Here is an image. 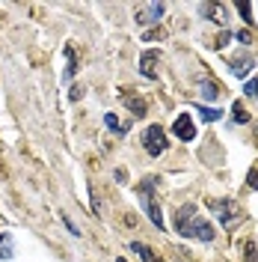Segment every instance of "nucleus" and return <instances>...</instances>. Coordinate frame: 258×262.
<instances>
[{"instance_id":"nucleus-1","label":"nucleus","mask_w":258,"mask_h":262,"mask_svg":"<svg viewBox=\"0 0 258 262\" xmlns=\"http://www.w3.org/2000/svg\"><path fill=\"white\" fill-rule=\"evenodd\" d=\"M175 229L181 232V235H193V238H199V242H214V227H211L205 217H199V212H196V206L190 203V206H181L175 214Z\"/></svg>"},{"instance_id":"nucleus-2","label":"nucleus","mask_w":258,"mask_h":262,"mask_svg":"<svg viewBox=\"0 0 258 262\" xmlns=\"http://www.w3.org/2000/svg\"><path fill=\"white\" fill-rule=\"evenodd\" d=\"M208 209L214 212V217H217V221H220L226 229H231L235 224H241V217H243L241 206H238L231 196H217V200L211 196V200H208Z\"/></svg>"},{"instance_id":"nucleus-3","label":"nucleus","mask_w":258,"mask_h":262,"mask_svg":"<svg viewBox=\"0 0 258 262\" xmlns=\"http://www.w3.org/2000/svg\"><path fill=\"white\" fill-rule=\"evenodd\" d=\"M151 185H154V179H148L145 185H140V196H143V209H145V214L151 217V224L158 229H166V221H163V214H161V209H158V203L151 200Z\"/></svg>"},{"instance_id":"nucleus-4","label":"nucleus","mask_w":258,"mask_h":262,"mask_svg":"<svg viewBox=\"0 0 258 262\" xmlns=\"http://www.w3.org/2000/svg\"><path fill=\"white\" fill-rule=\"evenodd\" d=\"M143 146L148 155H163V149H166V131L161 128V125H148L143 134Z\"/></svg>"},{"instance_id":"nucleus-5","label":"nucleus","mask_w":258,"mask_h":262,"mask_svg":"<svg viewBox=\"0 0 258 262\" xmlns=\"http://www.w3.org/2000/svg\"><path fill=\"white\" fill-rule=\"evenodd\" d=\"M166 12V3H148L143 9H137V24L140 27H148V24H158Z\"/></svg>"},{"instance_id":"nucleus-6","label":"nucleus","mask_w":258,"mask_h":262,"mask_svg":"<svg viewBox=\"0 0 258 262\" xmlns=\"http://www.w3.org/2000/svg\"><path fill=\"white\" fill-rule=\"evenodd\" d=\"M172 134L181 137V140H193L196 137V125H193V119H190V114H181L175 122H172Z\"/></svg>"},{"instance_id":"nucleus-7","label":"nucleus","mask_w":258,"mask_h":262,"mask_svg":"<svg viewBox=\"0 0 258 262\" xmlns=\"http://www.w3.org/2000/svg\"><path fill=\"white\" fill-rule=\"evenodd\" d=\"M163 54L158 48L154 51H145L143 57H140V72H143L145 78H151V81H154V78H158V69H154V66H158V60H161Z\"/></svg>"},{"instance_id":"nucleus-8","label":"nucleus","mask_w":258,"mask_h":262,"mask_svg":"<svg viewBox=\"0 0 258 262\" xmlns=\"http://www.w3.org/2000/svg\"><path fill=\"white\" fill-rule=\"evenodd\" d=\"M228 66H231V75H235V78H246V75L255 69V57H252V54H241V57H235Z\"/></svg>"},{"instance_id":"nucleus-9","label":"nucleus","mask_w":258,"mask_h":262,"mask_svg":"<svg viewBox=\"0 0 258 262\" xmlns=\"http://www.w3.org/2000/svg\"><path fill=\"white\" fill-rule=\"evenodd\" d=\"M119 101L128 107L134 116H143L145 114V98L137 96V93H131V90H122V96H119Z\"/></svg>"},{"instance_id":"nucleus-10","label":"nucleus","mask_w":258,"mask_h":262,"mask_svg":"<svg viewBox=\"0 0 258 262\" xmlns=\"http://www.w3.org/2000/svg\"><path fill=\"white\" fill-rule=\"evenodd\" d=\"M202 15L211 18L217 27H223V24H226V9H223L220 3H202Z\"/></svg>"},{"instance_id":"nucleus-11","label":"nucleus","mask_w":258,"mask_h":262,"mask_svg":"<svg viewBox=\"0 0 258 262\" xmlns=\"http://www.w3.org/2000/svg\"><path fill=\"white\" fill-rule=\"evenodd\" d=\"M15 256V242H12V235L9 232H0V262L12 259Z\"/></svg>"},{"instance_id":"nucleus-12","label":"nucleus","mask_w":258,"mask_h":262,"mask_svg":"<svg viewBox=\"0 0 258 262\" xmlns=\"http://www.w3.org/2000/svg\"><path fill=\"white\" fill-rule=\"evenodd\" d=\"M104 122H107V128L113 134H128V128H131V122H122L116 114H104Z\"/></svg>"},{"instance_id":"nucleus-13","label":"nucleus","mask_w":258,"mask_h":262,"mask_svg":"<svg viewBox=\"0 0 258 262\" xmlns=\"http://www.w3.org/2000/svg\"><path fill=\"white\" fill-rule=\"evenodd\" d=\"M131 250H134V253H140V256H143V262H161V256H158V253H154L148 245H143V242H134V245H131Z\"/></svg>"},{"instance_id":"nucleus-14","label":"nucleus","mask_w":258,"mask_h":262,"mask_svg":"<svg viewBox=\"0 0 258 262\" xmlns=\"http://www.w3.org/2000/svg\"><path fill=\"white\" fill-rule=\"evenodd\" d=\"M241 253H243V259L246 262H258V247H255V242L252 238H246V242H241Z\"/></svg>"},{"instance_id":"nucleus-15","label":"nucleus","mask_w":258,"mask_h":262,"mask_svg":"<svg viewBox=\"0 0 258 262\" xmlns=\"http://www.w3.org/2000/svg\"><path fill=\"white\" fill-rule=\"evenodd\" d=\"M231 119H235L238 125H246V122H249V111L243 107L241 101H235V104H231Z\"/></svg>"},{"instance_id":"nucleus-16","label":"nucleus","mask_w":258,"mask_h":262,"mask_svg":"<svg viewBox=\"0 0 258 262\" xmlns=\"http://www.w3.org/2000/svg\"><path fill=\"white\" fill-rule=\"evenodd\" d=\"M196 114L202 116L205 122H217V119L223 116V111H217V107H196Z\"/></svg>"},{"instance_id":"nucleus-17","label":"nucleus","mask_w":258,"mask_h":262,"mask_svg":"<svg viewBox=\"0 0 258 262\" xmlns=\"http://www.w3.org/2000/svg\"><path fill=\"white\" fill-rule=\"evenodd\" d=\"M65 60H68V69H65V83H68L71 78H74V72H78V69H74L78 60H74V51H71V48H65Z\"/></svg>"},{"instance_id":"nucleus-18","label":"nucleus","mask_w":258,"mask_h":262,"mask_svg":"<svg viewBox=\"0 0 258 262\" xmlns=\"http://www.w3.org/2000/svg\"><path fill=\"white\" fill-rule=\"evenodd\" d=\"M202 98H208V101H214V98H220V83H202Z\"/></svg>"},{"instance_id":"nucleus-19","label":"nucleus","mask_w":258,"mask_h":262,"mask_svg":"<svg viewBox=\"0 0 258 262\" xmlns=\"http://www.w3.org/2000/svg\"><path fill=\"white\" fill-rule=\"evenodd\" d=\"M246 188H249V191H258V164H252V170H249V176H246Z\"/></svg>"},{"instance_id":"nucleus-20","label":"nucleus","mask_w":258,"mask_h":262,"mask_svg":"<svg viewBox=\"0 0 258 262\" xmlns=\"http://www.w3.org/2000/svg\"><path fill=\"white\" fill-rule=\"evenodd\" d=\"M238 12L243 15L246 24H255V21H252V3H238Z\"/></svg>"},{"instance_id":"nucleus-21","label":"nucleus","mask_w":258,"mask_h":262,"mask_svg":"<svg viewBox=\"0 0 258 262\" xmlns=\"http://www.w3.org/2000/svg\"><path fill=\"white\" fill-rule=\"evenodd\" d=\"M158 39H166V30H148L143 36V42H158Z\"/></svg>"},{"instance_id":"nucleus-22","label":"nucleus","mask_w":258,"mask_h":262,"mask_svg":"<svg viewBox=\"0 0 258 262\" xmlns=\"http://www.w3.org/2000/svg\"><path fill=\"white\" fill-rule=\"evenodd\" d=\"M243 93H246V96H252V98H258V78L246 83V86H243Z\"/></svg>"},{"instance_id":"nucleus-23","label":"nucleus","mask_w":258,"mask_h":262,"mask_svg":"<svg viewBox=\"0 0 258 262\" xmlns=\"http://www.w3.org/2000/svg\"><path fill=\"white\" fill-rule=\"evenodd\" d=\"M228 39H231V33H223V36H220V39H217V45H214V48L220 51V48H226V42Z\"/></svg>"},{"instance_id":"nucleus-24","label":"nucleus","mask_w":258,"mask_h":262,"mask_svg":"<svg viewBox=\"0 0 258 262\" xmlns=\"http://www.w3.org/2000/svg\"><path fill=\"white\" fill-rule=\"evenodd\" d=\"M63 224H65L68 229H71V235H81V229H78L74 224H71V217H65V214H63Z\"/></svg>"},{"instance_id":"nucleus-25","label":"nucleus","mask_w":258,"mask_h":262,"mask_svg":"<svg viewBox=\"0 0 258 262\" xmlns=\"http://www.w3.org/2000/svg\"><path fill=\"white\" fill-rule=\"evenodd\" d=\"M235 39H238V42H243V45H246V42H249V33H246V30H241V33H235Z\"/></svg>"},{"instance_id":"nucleus-26","label":"nucleus","mask_w":258,"mask_h":262,"mask_svg":"<svg viewBox=\"0 0 258 262\" xmlns=\"http://www.w3.org/2000/svg\"><path fill=\"white\" fill-rule=\"evenodd\" d=\"M116 262H128V259H122V256H119V259H116Z\"/></svg>"},{"instance_id":"nucleus-27","label":"nucleus","mask_w":258,"mask_h":262,"mask_svg":"<svg viewBox=\"0 0 258 262\" xmlns=\"http://www.w3.org/2000/svg\"><path fill=\"white\" fill-rule=\"evenodd\" d=\"M255 9H258V6H255Z\"/></svg>"},{"instance_id":"nucleus-28","label":"nucleus","mask_w":258,"mask_h":262,"mask_svg":"<svg viewBox=\"0 0 258 262\" xmlns=\"http://www.w3.org/2000/svg\"><path fill=\"white\" fill-rule=\"evenodd\" d=\"M255 131H258V128H255Z\"/></svg>"}]
</instances>
